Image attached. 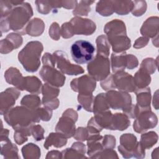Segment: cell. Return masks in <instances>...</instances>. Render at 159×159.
Here are the masks:
<instances>
[{
  "instance_id": "obj_1",
  "label": "cell",
  "mask_w": 159,
  "mask_h": 159,
  "mask_svg": "<svg viewBox=\"0 0 159 159\" xmlns=\"http://www.w3.org/2000/svg\"><path fill=\"white\" fill-rule=\"evenodd\" d=\"M43 50L42 44L39 42H29L19 53V60L26 71H36L40 65V54Z\"/></svg>"
},
{
  "instance_id": "obj_2",
  "label": "cell",
  "mask_w": 159,
  "mask_h": 159,
  "mask_svg": "<svg viewBox=\"0 0 159 159\" xmlns=\"http://www.w3.org/2000/svg\"><path fill=\"white\" fill-rule=\"evenodd\" d=\"M32 14V9L30 4L20 1L16 5V7L12 9L7 17L1 19H5L7 20L9 29L19 32L22 30L21 29Z\"/></svg>"
},
{
  "instance_id": "obj_3",
  "label": "cell",
  "mask_w": 159,
  "mask_h": 159,
  "mask_svg": "<svg viewBox=\"0 0 159 159\" xmlns=\"http://www.w3.org/2000/svg\"><path fill=\"white\" fill-rule=\"evenodd\" d=\"M95 48L93 45L84 40L76 41L71 45V55L74 61L78 64L89 63L93 60Z\"/></svg>"
},
{
  "instance_id": "obj_4",
  "label": "cell",
  "mask_w": 159,
  "mask_h": 159,
  "mask_svg": "<svg viewBox=\"0 0 159 159\" xmlns=\"http://www.w3.org/2000/svg\"><path fill=\"white\" fill-rule=\"evenodd\" d=\"M88 71L89 75L98 81L105 80L110 73V64L107 57L97 54L95 58L88 63Z\"/></svg>"
},
{
  "instance_id": "obj_5",
  "label": "cell",
  "mask_w": 159,
  "mask_h": 159,
  "mask_svg": "<svg viewBox=\"0 0 159 159\" xmlns=\"http://www.w3.org/2000/svg\"><path fill=\"white\" fill-rule=\"evenodd\" d=\"M65 112L59 120L56 127V131L66 138L71 137L75 134V122L77 119V113L72 109H68Z\"/></svg>"
},
{
  "instance_id": "obj_6",
  "label": "cell",
  "mask_w": 159,
  "mask_h": 159,
  "mask_svg": "<svg viewBox=\"0 0 159 159\" xmlns=\"http://www.w3.org/2000/svg\"><path fill=\"white\" fill-rule=\"evenodd\" d=\"M53 56L57 62L58 68L63 73L68 75H77L84 72L82 67L70 63L66 53L57 51L53 53Z\"/></svg>"
},
{
  "instance_id": "obj_7",
  "label": "cell",
  "mask_w": 159,
  "mask_h": 159,
  "mask_svg": "<svg viewBox=\"0 0 159 159\" xmlns=\"http://www.w3.org/2000/svg\"><path fill=\"white\" fill-rule=\"evenodd\" d=\"M105 96L109 107L112 109H123L131 104V96L127 93L110 91Z\"/></svg>"
},
{
  "instance_id": "obj_8",
  "label": "cell",
  "mask_w": 159,
  "mask_h": 159,
  "mask_svg": "<svg viewBox=\"0 0 159 159\" xmlns=\"http://www.w3.org/2000/svg\"><path fill=\"white\" fill-rule=\"evenodd\" d=\"M43 80L48 84L56 86H62L65 81V77L53 66L43 65L40 71Z\"/></svg>"
},
{
  "instance_id": "obj_9",
  "label": "cell",
  "mask_w": 159,
  "mask_h": 159,
  "mask_svg": "<svg viewBox=\"0 0 159 159\" xmlns=\"http://www.w3.org/2000/svg\"><path fill=\"white\" fill-rule=\"evenodd\" d=\"M70 24L71 26L73 35L84 34L89 35L92 34L96 29L95 24L90 19L75 17L71 19Z\"/></svg>"
},
{
  "instance_id": "obj_10",
  "label": "cell",
  "mask_w": 159,
  "mask_h": 159,
  "mask_svg": "<svg viewBox=\"0 0 159 159\" xmlns=\"http://www.w3.org/2000/svg\"><path fill=\"white\" fill-rule=\"evenodd\" d=\"M73 91L79 92L80 94H92L96 88V81L94 78L87 75L74 79L71 83Z\"/></svg>"
},
{
  "instance_id": "obj_11",
  "label": "cell",
  "mask_w": 159,
  "mask_h": 159,
  "mask_svg": "<svg viewBox=\"0 0 159 159\" xmlns=\"http://www.w3.org/2000/svg\"><path fill=\"white\" fill-rule=\"evenodd\" d=\"M142 113H139L138 118L134 122V128L137 132L141 133L148 130V128L154 127L157 123V118L156 116L147 120L153 113L150 110L142 111Z\"/></svg>"
},
{
  "instance_id": "obj_12",
  "label": "cell",
  "mask_w": 159,
  "mask_h": 159,
  "mask_svg": "<svg viewBox=\"0 0 159 159\" xmlns=\"http://www.w3.org/2000/svg\"><path fill=\"white\" fill-rule=\"evenodd\" d=\"M116 88L119 90L125 92H133L135 90L133 77L122 71H118L113 78Z\"/></svg>"
},
{
  "instance_id": "obj_13",
  "label": "cell",
  "mask_w": 159,
  "mask_h": 159,
  "mask_svg": "<svg viewBox=\"0 0 159 159\" xmlns=\"http://www.w3.org/2000/svg\"><path fill=\"white\" fill-rule=\"evenodd\" d=\"M20 92L17 89L11 88L7 89L1 94V114L2 115L9 111L11 106L16 102Z\"/></svg>"
},
{
  "instance_id": "obj_14",
  "label": "cell",
  "mask_w": 159,
  "mask_h": 159,
  "mask_svg": "<svg viewBox=\"0 0 159 159\" xmlns=\"http://www.w3.org/2000/svg\"><path fill=\"white\" fill-rule=\"evenodd\" d=\"M104 31L107 34L108 39L120 35H126L125 24L118 19L108 22L106 25Z\"/></svg>"
},
{
  "instance_id": "obj_15",
  "label": "cell",
  "mask_w": 159,
  "mask_h": 159,
  "mask_svg": "<svg viewBox=\"0 0 159 159\" xmlns=\"http://www.w3.org/2000/svg\"><path fill=\"white\" fill-rule=\"evenodd\" d=\"M139 109L143 108V111L150 110V88H140L135 91Z\"/></svg>"
},
{
  "instance_id": "obj_16",
  "label": "cell",
  "mask_w": 159,
  "mask_h": 159,
  "mask_svg": "<svg viewBox=\"0 0 159 159\" xmlns=\"http://www.w3.org/2000/svg\"><path fill=\"white\" fill-rule=\"evenodd\" d=\"M109 41L112 46L114 52H120L125 50L130 47V40L127 35H120L109 39Z\"/></svg>"
},
{
  "instance_id": "obj_17",
  "label": "cell",
  "mask_w": 159,
  "mask_h": 159,
  "mask_svg": "<svg viewBox=\"0 0 159 159\" xmlns=\"http://www.w3.org/2000/svg\"><path fill=\"white\" fill-rule=\"evenodd\" d=\"M4 76L7 83L16 86L19 90H22L24 78L22 77L20 73H19L17 69L14 68H9L6 71Z\"/></svg>"
},
{
  "instance_id": "obj_18",
  "label": "cell",
  "mask_w": 159,
  "mask_h": 159,
  "mask_svg": "<svg viewBox=\"0 0 159 159\" xmlns=\"http://www.w3.org/2000/svg\"><path fill=\"white\" fill-rule=\"evenodd\" d=\"M112 68L113 72L122 71L127 66V54L122 53L121 54L112 53L111 56Z\"/></svg>"
},
{
  "instance_id": "obj_19",
  "label": "cell",
  "mask_w": 159,
  "mask_h": 159,
  "mask_svg": "<svg viewBox=\"0 0 159 159\" xmlns=\"http://www.w3.org/2000/svg\"><path fill=\"white\" fill-rule=\"evenodd\" d=\"M41 86L42 83L37 77H25L24 79L22 90H27L30 93H40Z\"/></svg>"
},
{
  "instance_id": "obj_20",
  "label": "cell",
  "mask_w": 159,
  "mask_h": 159,
  "mask_svg": "<svg viewBox=\"0 0 159 159\" xmlns=\"http://www.w3.org/2000/svg\"><path fill=\"white\" fill-rule=\"evenodd\" d=\"M66 137L60 133H51L46 139L44 147L48 149L52 145L56 147H61L66 145Z\"/></svg>"
},
{
  "instance_id": "obj_21",
  "label": "cell",
  "mask_w": 159,
  "mask_h": 159,
  "mask_svg": "<svg viewBox=\"0 0 159 159\" xmlns=\"http://www.w3.org/2000/svg\"><path fill=\"white\" fill-rule=\"evenodd\" d=\"M119 123L121 124L124 130L128 127L130 125V120L128 119L126 115L117 113L112 116L111 125L110 127V130H119L120 126Z\"/></svg>"
},
{
  "instance_id": "obj_22",
  "label": "cell",
  "mask_w": 159,
  "mask_h": 159,
  "mask_svg": "<svg viewBox=\"0 0 159 159\" xmlns=\"http://www.w3.org/2000/svg\"><path fill=\"white\" fill-rule=\"evenodd\" d=\"M133 4V1H112L114 12L120 15L128 14L132 11Z\"/></svg>"
},
{
  "instance_id": "obj_23",
  "label": "cell",
  "mask_w": 159,
  "mask_h": 159,
  "mask_svg": "<svg viewBox=\"0 0 159 159\" xmlns=\"http://www.w3.org/2000/svg\"><path fill=\"white\" fill-rule=\"evenodd\" d=\"M134 81L136 86L140 88H143L150 83L151 78L145 70L140 68V70L135 73Z\"/></svg>"
},
{
  "instance_id": "obj_24",
  "label": "cell",
  "mask_w": 159,
  "mask_h": 159,
  "mask_svg": "<svg viewBox=\"0 0 159 159\" xmlns=\"http://www.w3.org/2000/svg\"><path fill=\"white\" fill-rule=\"evenodd\" d=\"M97 47H98V55L108 57L109 54L110 45L107 42V38L104 35L99 36L96 39Z\"/></svg>"
},
{
  "instance_id": "obj_25",
  "label": "cell",
  "mask_w": 159,
  "mask_h": 159,
  "mask_svg": "<svg viewBox=\"0 0 159 159\" xmlns=\"http://www.w3.org/2000/svg\"><path fill=\"white\" fill-rule=\"evenodd\" d=\"M96 11L103 16H111L114 12L112 1H99L97 4Z\"/></svg>"
},
{
  "instance_id": "obj_26",
  "label": "cell",
  "mask_w": 159,
  "mask_h": 159,
  "mask_svg": "<svg viewBox=\"0 0 159 159\" xmlns=\"http://www.w3.org/2000/svg\"><path fill=\"white\" fill-rule=\"evenodd\" d=\"M21 104L25 106L27 108H29L31 110L35 109V108L40 105V101L37 96H25L23 98Z\"/></svg>"
},
{
  "instance_id": "obj_27",
  "label": "cell",
  "mask_w": 159,
  "mask_h": 159,
  "mask_svg": "<svg viewBox=\"0 0 159 159\" xmlns=\"http://www.w3.org/2000/svg\"><path fill=\"white\" fill-rule=\"evenodd\" d=\"M156 134H157L153 132H150L147 134H142V135L141 137L142 140L140 143H141V145H142V147L144 148H150L152 146L155 145V143L157 141L158 137L156 136L153 138H152V137H153L154 135H155Z\"/></svg>"
},
{
  "instance_id": "obj_28",
  "label": "cell",
  "mask_w": 159,
  "mask_h": 159,
  "mask_svg": "<svg viewBox=\"0 0 159 159\" xmlns=\"http://www.w3.org/2000/svg\"><path fill=\"white\" fill-rule=\"evenodd\" d=\"M78 101L88 111H93V98L92 94H80L78 95Z\"/></svg>"
},
{
  "instance_id": "obj_29",
  "label": "cell",
  "mask_w": 159,
  "mask_h": 159,
  "mask_svg": "<svg viewBox=\"0 0 159 159\" xmlns=\"http://www.w3.org/2000/svg\"><path fill=\"white\" fill-rule=\"evenodd\" d=\"M94 1H80V4L76 6V9L73 11V14L75 15L87 16L89 11H90V7L89 5L93 3Z\"/></svg>"
},
{
  "instance_id": "obj_30",
  "label": "cell",
  "mask_w": 159,
  "mask_h": 159,
  "mask_svg": "<svg viewBox=\"0 0 159 159\" xmlns=\"http://www.w3.org/2000/svg\"><path fill=\"white\" fill-rule=\"evenodd\" d=\"M38 11L42 14H47L52 7L51 1H35Z\"/></svg>"
},
{
  "instance_id": "obj_31",
  "label": "cell",
  "mask_w": 159,
  "mask_h": 159,
  "mask_svg": "<svg viewBox=\"0 0 159 159\" xmlns=\"http://www.w3.org/2000/svg\"><path fill=\"white\" fill-rule=\"evenodd\" d=\"M43 129L40 125H35L32 128V134L33 135L35 139L36 140H41L43 139Z\"/></svg>"
},
{
  "instance_id": "obj_32",
  "label": "cell",
  "mask_w": 159,
  "mask_h": 159,
  "mask_svg": "<svg viewBox=\"0 0 159 159\" xmlns=\"http://www.w3.org/2000/svg\"><path fill=\"white\" fill-rule=\"evenodd\" d=\"M88 130H86V129L84 128H83V127L78 128L77 130L76 134H75V135L74 136V137H75L76 140L84 141L88 139Z\"/></svg>"
},
{
  "instance_id": "obj_33",
  "label": "cell",
  "mask_w": 159,
  "mask_h": 159,
  "mask_svg": "<svg viewBox=\"0 0 159 159\" xmlns=\"http://www.w3.org/2000/svg\"><path fill=\"white\" fill-rule=\"evenodd\" d=\"M127 67L129 69H133L138 66V61L137 58L132 55H127Z\"/></svg>"
},
{
  "instance_id": "obj_34",
  "label": "cell",
  "mask_w": 159,
  "mask_h": 159,
  "mask_svg": "<svg viewBox=\"0 0 159 159\" xmlns=\"http://www.w3.org/2000/svg\"><path fill=\"white\" fill-rule=\"evenodd\" d=\"M14 140L19 145H21L23 142L27 140L26 135L20 132L16 131V132L14 133Z\"/></svg>"
},
{
  "instance_id": "obj_35",
  "label": "cell",
  "mask_w": 159,
  "mask_h": 159,
  "mask_svg": "<svg viewBox=\"0 0 159 159\" xmlns=\"http://www.w3.org/2000/svg\"><path fill=\"white\" fill-rule=\"evenodd\" d=\"M148 39H147L145 37H140L137 40L134 47L135 48H136V47L140 48L143 46H145L147 45V43H148Z\"/></svg>"
}]
</instances>
